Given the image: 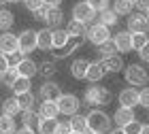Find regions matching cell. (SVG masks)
Wrapping results in <instances>:
<instances>
[{"mask_svg":"<svg viewBox=\"0 0 149 134\" xmlns=\"http://www.w3.org/2000/svg\"><path fill=\"white\" fill-rule=\"evenodd\" d=\"M117 102L119 106H128V109H136L139 106V87L128 85L117 94Z\"/></svg>","mask_w":149,"mask_h":134,"instance_id":"cell-10","label":"cell"},{"mask_svg":"<svg viewBox=\"0 0 149 134\" xmlns=\"http://www.w3.org/2000/svg\"><path fill=\"white\" fill-rule=\"evenodd\" d=\"M19 51L24 53V56H28V53L36 51L38 49V41H36V30H22L19 32Z\"/></svg>","mask_w":149,"mask_h":134,"instance_id":"cell-8","label":"cell"},{"mask_svg":"<svg viewBox=\"0 0 149 134\" xmlns=\"http://www.w3.org/2000/svg\"><path fill=\"white\" fill-rule=\"evenodd\" d=\"M58 72V64L56 60H43V62L38 64V75L45 79V81H49V79Z\"/></svg>","mask_w":149,"mask_h":134,"instance_id":"cell-24","label":"cell"},{"mask_svg":"<svg viewBox=\"0 0 149 134\" xmlns=\"http://www.w3.org/2000/svg\"><path fill=\"white\" fill-rule=\"evenodd\" d=\"M24 4H26V9L30 13H34L36 9H40V6L45 4V0H24Z\"/></svg>","mask_w":149,"mask_h":134,"instance_id":"cell-42","label":"cell"},{"mask_svg":"<svg viewBox=\"0 0 149 134\" xmlns=\"http://www.w3.org/2000/svg\"><path fill=\"white\" fill-rule=\"evenodd\" d=\"M85 38H87V41H90L94 47H98V45L107 43V41H109V38H113V36H111V28H107V26L94 22V24L87 26V34H85Z\"/></svg>","mask_w":149,"mask_h":134,"instance_id":"cell-5","label":"cell"},{"mask_svg":"<svg viewBox=\"0 0 149 134\" xmlns=\"http://www.w3.org/2000/svg\"><path fill=\"white\" fill-rule=\"evenodd\" d=\"M22 126H26V128H32V130H36L38 128V122H40V115H38V111L36 109H32V111H22Z\"/></svg>","mask_w":149,"mask_h":134,"instance_id":"cell-25","label":"cell"},{"mask_svg":"<svg viewBox=\"0 0 149 134\" xmlns=\"http://www.w3.org/2000/svg\"><path fill=\"white\" fill-rule=\"evenodd\" d=\"M111 92L104 87V85H98V83H90L83 92V100L81 104L83 106H90V109H102V106L111 104Z\"/></svg>","mask_w":149,"mask_h":134,"instance_id":"cell-1","label":"cell"},{"mask_svg":"<svg viewBox=\"0 0 149 134\" xmlns=\"http://www.w3.org/2000/svg\"><path fill=\"white\" fill-rule=\"evenodd\" d=\"M128 30L132 32V34H147L149 32V19L145 13H130L128 15Z\"/></svg>","mask_w":149,"mask_h":134,"instance_id":"cell-7","label":"cell"},{"mask_svg":"<svg viewBox=\"0 0 149 134\" xmlns=\"http://www.w3.org/2000/svg\"><path fill=\"white\" fill-rule=\"evenodd\" d=\"M62 90H60V85L56 81H43L40 83V90H38V98L40 100H51V102H58L60 98H62Z\"/></svg>","mask_w":149,"mask_h":134,"instance_id":"cell-9","label":"cell"},{"mask_svg":"<svg viewBox=\"0 0 149 134\" xmlns=\"http://www.w3.org/2000/svg\"><path fill=\"white\" fill-rule=\"evenodd\" d=\"M87 4H90L96 13H100V11H104V9L111 6V0H87Z\"/></svg>","mask_w":149,"mask_h":134,"instance_id":"cell-37","label":"cell"},{"mask_svg":"<svg viewBox=\"0 0 149 134\" xmlns=\"http://www.w3.org/2000/svg\"><path fill=\"white\" fill-rule=\"evenodd\" d=\"M17 77H19V72H17V68H9V70H6L4 72V75H2V85H4V87H13V83H15L17 81Z\"/></svg>","mask_w":149,"mask_h":134,"instance_id":"cell-36","label":"cell"},{"mask_svg":"<svg viewBox=\"0 0 149 134\" xmlns=\"http://www.w3.org/2000/svg\"><path fill=\"white\" fill-rule=\"evenodd\" d=\"M11 68V64H9V56H4L2 51H0V72H6Z\"/></svg>","mask_w":149,"mask_h":134,"instance_id":"cell-46","label":"cell"},{"mask_svg":"<svg viewBox=\"0 0 149 134\" xmlns=\"http://www.w3.org/2000/svg\"><path fill=\"white\" fill-rule=\"evenodd\" d=\"M2 75H4V72H0V83H2Z\"/></svg>","mask_w":149,"mask_h":134,"instance_id":"cell-55","label":"cell"},{"mask_svg":"<svg viewBox=\"0 0 149 134\" xmlns=\"http://www.w3.org/2000/svg\"><path fill=\"white\" fill-rule=\"evenodd\" d=\"M141 134H149V124H143V130H141Z\"/></svg>","mask_w":149,"mask_h":134,"instance_id":"cell-51","label":"cell"},{"mask_svg":"<svg viewBox=\"0 0 149 134\" xmlns=\"http://www.w3.org/2000/svg\"><path fill=\"white\" fill-rule=\"evenodd\" d=\"M134 6H136L141 13H147V9H149V0H134Z\"/></svg>","mask_w":149,"mask_h":134,"instance_id":"cell-47","label":"cell"},{"mask_svg":"<svg viewBox=\"0 0 149 134\" xmlns=\"http://www.w3.org/2000/svg\"><path fill=\"white\" fill-rule=\"evenodd\" d=\"M24 58H26V56H24L22 51H13L11 56H9V64H11V68H15V66H17L19 62H22Z\"/></svg>","mask_w":149,"mask_h":134,"instance_id":"cell-43","label":"cell"},{"mask_svg":"<svg viewBox=\"0 0 149 134\" xmlns=\"http://www.w3.org/2000/svg\"><path fill=\"white\" fill-rule=\"evenodd\" d=\"M87 68H90V60H85V58H74L72 64H70V75H72V79H77V81L85 79Z\"/></svg>","mask_w":149,"mask_h":134,"instance_id":"cell-19","label":"cell"},{"mask_svg":"<svg viewBox=\"0 0 149 134\" xmlns=\"http://www.w3.org/2000/svg\"><path fill=\"white\" fill-rule=\"evenodd\" d=\"M70 132H72V128H70L68 119H64V122H60V119H58V130H56V134H70Z\"/></svg>","mask_w":149,"mask_h":134,"instance_id":"cell-41","label":"cell"},{"mask_svg":"<svg viewBox=\"0 0 149 134\" xmlns=\"http://www.w3.org/2000/svg\"><path fill=\"white\" fill-rule=\"evenodd\" d=\"M107 134H126V132H124V128H117V126H115V128H111Z\"/></svg>","mask_w":149,"mask_h":134,"instance_id":"cell-50","label":"cell"},{"mask_svg":"<svg viewBox=\"0 0 149 134\" xmlns=\"http://www.w3.org/2000/svg\"><path fill=\"white\" fill-rule=\"evenodd\" d=\"M22 2H24V0H22Z\"/></svg>","mask_w":149,"mask_h":134,"instance_id":"cell-59","label":"cell"},{"mask_svg":"<svg viewBox=\"0 0 149 134\" xmlns=\"http://www.w3.org/2000/svg\"><path fill=\"white\" fill-rule=\"evenodd\" d=\"M68 122H70L72 132H79V134L87 132V115H81V113H77V115H72Z\"/></svg>","mask_w":149,"mask_h":134,"instance_id":"cell-30","label":"cell"},{"mask_svg":"<svg viewBox=\"0 0 149 134\" xmlns=\"http://www.w3.org/2000/svg\"><path fill=\"white\" fill-rule=\"evenodd\" d=\"M141 130H143V124H141L139 119H134V122H130L128 126H124L126 134H141Z\"/></svg>","mask_w":149,"mask_h":134,"instance_id":"cell-40","label":"cell"},{"mask_svg":"<svg viewBox=\"0 0 149 134\" xmlns=\"http://www.w3.org/2000/svg\"><path fill=\"white\" fill-rule=\"evenodd\" d=\"M100 62H102V66H104V70H107V72H121V70L126 68L124 58H121V53H115V56L102 58Z\"/></svg>","mask_w":149,"mask_h":134,"instance_id":"cell-22","label":"cell"},{"mask_svg":"<svg viewBox=\"0 0 149 134\" xmlns=\"http://www.w3.org/2000/svg\"><path fill=\"white\" fill-rule=\"evenodd\" d=\"M15 68H17V72H19V77H28V79H32V77L38 75V62H34L30 56H26L22 62L15 66Z\"/></svg>","mask_w":149,"mask_h":134,"instance_id":"cell-14","label":"cell"},{"mask_svg":"<svg viewBox=\"0 0 149 134\" xmlns=\"http://www.w3.org/2000/svg\"><path fill=\"white\" fill-rule=\"evenodd\" d=\"M139 106L149 109V85H145V87L139 90Z\"/></svg>","mask_w":149,"mask_h":134,"instance_id":"cell-39","label":"cell"},{"mask_svg":"<svg viewBox=\"0 0 149 134\" xmlns=\"http://www.w3.org/2000/svg\"><path fill=\"white\" fill-rule=\"evenodd\" d=\"M147 111H149V109H147Z\"/></svg>","mask_w":149,"mask_h":134,"instance_id":"cell-60","label":"cell"},{"mask_svg":"<svg viewBox=\"0 0 149 134\" xmlns=\"http://www.w3.org/2000/svg\"><path fill=\"white\" fill-rule=\"evenodd\" d=\"M107 77V70L100 60H96V62H90V68H87V75H85V81L90 83H100L102 79Z\"/></svg>","mask_w":149,"mask_h":134,"instance_id":"cell-16","label":"cell"},{"mask_svg":"<svg viewBox=\"0 0 149 134\" xmlns=\"http://www.w3.org/2000/svg\"><path fill=\"white\" fill-rule=\"evenodd\" d=\"M58 106H60V115H66V117H72L81 111V98L77 94H62V98L58 100Z\"/></svg>","mask_w":149,"mask_h":134,"instance_id":"cell-6","label":"cell"},{"mask_svg":"<svg viewBox=\"0 0 149 134\" xmlns=\"http://www.w3.org/2000/svg\"><path fill=\"white\" fill-rule=\"evenodd\" d=\"M36 41H38V51H51L53 49V30L51 28L36 30Z\"/></svg>","mask_w":149,"mask_h":134,"instance_id":"cell-20","label":"cell"},{"mask_svg":"<svg viewBox=\"0 0 149 134\" xmlns=\"http://www.w3.org/2000/svg\"><path fill=\"white\" fill-rule=\"evenodd\" d=\"M83 134H96V132H92V130H87V132H83Z\"/></svg>","mask_w":149,"mask_h":134,"instance_id":"cell-53","label":"cell"},{"mask_svg":"<svg viewBox=\"0 0 149 134\" xmlns=\"http://www.w3.org/2000/svg\"><path fill=\"white\" fill-rule=\"evenodd\" d=\"M0 51L4 56H11L13 51H19V36L13 34V32H2L0 34Z\"/></svg>","mask_w":149,"mask_h":134,"instance_id":"cell-11","label":"cell"},{"mask_svg":"<svg viewBox=\"0 0 149 134\" xmlns=\"http://www.w3.org/2000/svg\"><path fill=\"white\" fill-rule=\"evenodd\" d=\"M2 4H6V0H0V6H2Z\"/></svg>","mask_w":149,"mask_h":134,"instance_id":"cell-54","label":"cell"},{"mask_svg":"<svg viewBox=\"0 0 149 134\" xmlns=\"http://www.w3.org/2000/svg\"><path fill=\"white\" fill-rule=\"evenodd\" d=\"M64 22V13L60 6H49V11H47V17H45V28H51V30H56L60 28Z\"/></svg>","mask_w":149,"mask_h":134,"instance_id":"cell-18","label":"cell"},{"mask_svg":"<svg viewBox=\"0 0 149 134\" xmlns=\"http://www.w3.org/2000/svg\"><path fill=\"white\" fill-rule=\"evenodd\" d=\"M145 15H147V19H149V9H147V13H145Z\"/></svg>","mask_w":149,"mask_h":134,"instance_id":"cell-56","label":"cell"},{"mask_svg":"<svg viewBox=\"0 0 149 134\" xmlns=\"http://www.w3.org/2000/svg\"><path fill=\"white\" fill-rule=\"evenodd\" d=\"M0 111H2V115H9V117H17L22 115V106H19V98L17 96H9L2 100V104H0Z\"/></svg>","mask_w":149,"mask_h":134,"instance_id":"cell-17","label":"cell"},{"mask_svg":"<svg viewBox=\"0 0 149 134\" xmlns=\"http://www.w3.org/2000/svg\"><path fill=\"white\" fill-rule=\"evenodd\" d=\"M117 13H115L111 6L109 9H104V11H100V13H96V22L98 24H102V26H107V28H113V26H117Z\"/></svg>","mask_w":149,"mask_h":134,"instance_id":"cell-23","label":"cell"},{"mask_svg":"<svg viewBox=\"0 0 149 134\" xmlns=\"http://www.w3.org/2000/svg\"><path fill=\"white\" fill-rule=\"evenodd\" d=\"M56 130H58V119L40 117L38 128H36V132H38V134H56Z\"/></svg>","mask_w":149,"mask_h":134,"instance_id":"cell-32","label":"cell"},{"mask_svg":"<svg viewBox=\"0 0 149 134\" xmlns=\"http://www.w3.org/2000/svg\"><path fill=\"white\" fill-rule=\"evenodd\" d=\"M64 30L68 32V36H83L85 38V34H87V26L77 22V19H68V24H66Z\"/></svg>","mask_w":149,"mask_h":134,"instance_id":"cell-27","label":"cell"},{"mask_svg":"<svg viewBox=\"0 0 149 134\" xmlns=\"http://www.w3.org/2000/svg\"><path fill=\"white\" fill-rule=\"evenodd\" d=\"M68 32H66V30H62V28H56V30H53V49H62V47L66 45V43H68ZM51 49V51H53Z\"/></svg>","mask_w":149,"mask_h":134,"instance_id":"cell-34","label":"cell"},{"mask_svg":"<svg viewBox=\"0 0 149 134\" xmlns=\"http://www.w3.org/2000/svg\"><path fill=\"white\" fill-rule=\"evenodd\" d=\"M136 53H139V58L143 60V62H147V64H149V41H147L143 47H141V49H139Z\"/></svg>","mask_w":149,"mask_h":134,"instance_id":"cell-45","label":"cell"},{"mask_svg":"<svg viewBox=\"0 0 149 134\" xmlns=\"http://www.w3.org/2000/svg\"><path fill=\"white\" fill-rule=\"evenodd\" d=\"M70 19H77V22L90 26L96 22V11L87 4V0H79V2H74L72 11H70Z\"/></svg>","mask_w":149,"mask_h":134,"instance_id":"cell-4","label":"cell"},{"mask_svg":"<svg viewBox=\"0 0 149 134\" xmlns=\"http://www.w3.org/2000/svg\"><path fill=\"white\" fill-rule=\"evenodd\" d=\"M15 134H38L36 130H32V128H26V126H22V128H17Z\"/></svg>","mask_w":149,"mask_h":134,"instance_id":"cell-48","label":"cell"},{"mask_svg":"<svg viewBox=\"0 0 149 134\" xmlns=\"http://www.w3.org/2000/svg\"><path fill=\"white\" fill-rule=\"evenodd\" d=\"M45 4L47 6H60V4H62V0H45Z\"/></svg>","mask_w":149,"mask_h":134,"instance_id":"cell-49","label":"cell"},{"mask_svg":"<svg viewBox=\"0 0 149 134\" xmlns=\"http://www.w3.org/2000/svg\"><path fill=\"white\" fill-rule=\"evenodd\" d=\"M132 6H134L132 0H111V9L117 15H124V17H128L132 13Z\"/></svg>","mask_w":149,"mask_h":134,"instance_id":"cell-28","label":"cell"},{"mask_svg":"<svg viewBox=\"0 0 149 134\" xmlns=\"http://www.w3.org/2000/svg\"><path fill=\"white\" fill-rule=\"evenodd\" d=\"M19 98V106H22V111H32L36 106V96L32 92H28V94H22V96H17Z\"/></svg>","mask_w":149,"mask_h":134,"instance_id":"cell-35","label":"cell"},{"mask_svg":"<svg viewBox=\"0 0 149 134\" xmlns=\"http://www.w3.org/2000/svg\"><path fill=\"white\" fill-rule=\"evenodd\" d=\"M15 24V15L9 11V9H2L0 6V32H9Z\"/></svg>","mask_w":149,"mask_h":134,"instance_id":"cell-29","label":"cell"},{"mask_svg":"<svg viewBox=\"0 0 149 134\" xmlns=\"http://www.w3.org/2000/svg\"><path fill=\"white\" fill-rule=\"evenodd\" d=\"M47 11H49V6H47V4H43L40 9H36L34 13H32V15H34V19H36V22H45V17H47Z\"/></svg>","mask_w":149,"mask_h":134,"instance_id":"cell-44","label":"cell"},{"mask_svg":"<svg viewBox=\"0 0 149 134\" xmlns=\"http://www.w3.org/2000/svg\"><path fill=\"white\" fill-rule=\"evenodd\" d=\"M124 79H126L128 85H132V87H145L149 83V72L141 64H128L124 68Z\"/></svg>","mask_w":149,"mask_h":134,"instance_id":"cell-3","label":"cell"},{"mask_svg":"<svg viewBox=\"0 0 149 134\" xmlns=\"http://www.w3.org/2000/svg\"><path fill=\"white\" fill-rule=\"evenodd\" d=\"M11 92H13V96H22V94L32 92V79H28V77H17V81L13 83Z\"/></svg>","mask_w":149,"mask_h":134,"instance_id":"cell-26","label":"cell"},{"mask_svg":"<svg viewBox=\"0 0 149 134\" xmlns=\"http://www.w3.org/2000/svg\"><path fill=\"white\" fill-rule=\"evenodd\" d=\"M36 111H38L40 117H47V119H58L60 117V106H58V102H51V100H40Z\"/></svg>","mask_w":149,"mask_h":134,"instance_id":"cell-21","label":"cell"},{"mask_svg":"<svg viewBox=\"0 0 149 134\" xmlns=\"http://www.w3.org/2000/svg\"><path fill=\"white\" fill-rule=\"evenodd\" d=\"M9 4H17V2H22V0H6Z\"/></svg>","mask_w":149,"mask_h":134,"instance_id":"cell-52","label":"cell"},{"mask_svg":"<svg viewBox=\"0 0 149 134\" xmlns=\"http://www.w3.org/2000/svg\"><path fill=\"white\" fill-rule=\"evenodd\" d=\"M113 126V117L102 109H90L87 113V130L96 134H107Z\"/></svg>","mask_w":149,"mask_h":134,"instance_id":"cell-2","label":"cell"},{"mask_svg":"<svg viewBox=\"0 0 149 134\" xmlns=\"http://www.w3.org/2000/svg\"><path fill=\"white\" fill-rule=\"evenodd\" d=\"M96 49H98L96 53L100 56V60H102V58H109V56H115V53H119L117 47H115V41H113V38H109V41L102 43V45H98Z\"/></svg>","mask_w":149,"mask_h":134,"instance_id":"cell-33","label":"cell"},{"mask_svg":"<svg viewBox=\"0 0 149 134\" xmlns=\"http://www.w3.org/2000/svg\"><path fill=\"white\" fill-rule=\"evenodd\" d=\"M147 41H149L147 34H132V51H139Z\"/></svg>","mask_w":149,"mask_h":134,"instance_id":"cell-38","label":"cell"},{"mask_svg":"<svg viewBox=\"0 0 149 134\" xmlns=\"http://www.w3.org/2000/svg\"><path fill=\"white\" fill-rule=\"evenodd\" d=\"M70 134H79V132H70Z\"/></svg>","mask_w":149,"mask_h":134,"instance_id":"cell-57","label":"cell"},{"mask_svg":"<svg viewBox=\"0 0 149 134\" xmlns=\"http://www.w3.org/2000/svg\"><path fill=\"white\" fill-rule=\"evenodd\" d=\"M113 122L117 128H124V126H128L130 122H134L136 119V115H134V109H128V106H119V109H115L113 113Z\"/></svg>","mask_w":149,"mask_h":134,"instance_id":"cell-13","label":"cell"},{"mask_svg":"<svg viewBox=\"0 0 149 134\" xmlns=\"http://www.w3.org/2000/svg\"><path fill=\"white\" fill-rule=\"evenodd\" d=\"M132 2H134V0H132Z\"/></svg>","mask_w":149,"mask_h":134,"instance_id":"cell-58","label":"cell"},{"mask_svg":"<svg viewBox=\"0 0 149 134\" xmlns=\"http://www.w3.org/2000/svg\"><path fill=\"white\" fill-rule=\"evenodd\" d=\"M83 45V36H70L68 43H66L62 49H53V60H62V58H68L72 56L79 47Z\"/></svg>","mask_w":149,"mask_h":134,"instance_id":"cell-12","label":"cell"},{"mask_svg":"<svg viewBox=\"0 0 149 134\" xmlns=\"http://www.w3.org/2000/svg\"><path fill=\"white\" fill-rule=\"evenodd\" d=\"M17 132V122L15 117L0 115V134H15Z\"/></svg>","mask_w":149,"mask_h":134,"instance_id":"cell-31","label":"cell"},{"mask_svg":"<svg viewBox=\"0 0 149 134\" xmlns=\"http://www.w3.org/2000/svg\"><path fill=\"white\" fill-rule=\"evenodd\" d=\"M113 41H115V47H117L119 53H130L132 51V32L130 30H119L113 36Z\"/></svg>","mask_w":149,"mask_h":134,"instance_id":"cell-15","label":"cell"}]
</instances>
